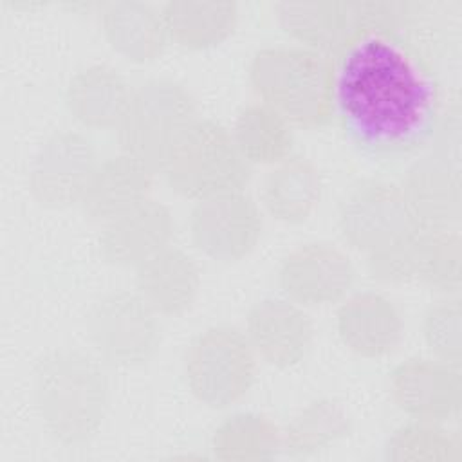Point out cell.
I'll return each mask as SVG.
<instances>
[{
  "instance_id": "1",
  "label": "cell",
  "mask_w": 462,
  "mask_h": 462,
  "mask_svg": "<svg viewBox=\"0 0 462 462\" xmlns=\"http://www.w3.org/2000/svg\"><path fill=\"white\" fill-rule=\"evenodd\" d=\"M417 18L413 4L356 2L352 29L330 56L341 130L374 159H402L430 146L444 114Z\"/></svg>"
},
{
  "instance_id": "2",
  "label": "cell",
  "mask_w": 462,
  "mask_h": 462,
  "mask_svg": "<svg viewBox=\"0 0 462 462\" xmlns=\"http://www.w3.org/2000/svg\"><path fill=\"white\" fill-rule=\"evenodd\" d=\"M32 395L49 433L63 444H85L99 430L110 397L101 363L81 350H54L34 370Z\"/></svg>"
},
{
  "instance_id": "3",
  "label": "cell",
  "mask_w": 462,
  "mask_h": 462,
  "mask_svg": "<svg viewBox=\"0 0 462 462\" xmlns=\"http://www.w3.org/2000/svg\"><path fill=\"white\" fill-rule=\"evenodd\" d=\"M249 81L262 103L289 123L321 126L334 116V70L328 56L303 45L258 49L249 61Z\"/></svg>"
},
{
  "instance_id": "4",
  "label": "cell",
  "mask_w": 462,
  "mask_h": 462,
  "mask_svg": "<svg viewBox=\"0 0 462 462\" xmlns=\"http://www.w3.org/2000/svg\"><path fill=\"white\" fill-rule=\"evenodd\" d=\"M197 119L195 99L182 83L171 78L146 79L132 88L116 126L121 152L157 173Z\"/></svg>"
},
{
  "instance_id": "5",
  "label": "cell",
  "mask_w": 462,
  "mask_h": 462,
  "mask_svg": "<svg viewBox=\"0 0 462 462\" xmlns=\"http://www.w3.org/2000/svg\"><path fill=\"white\" fill-rule=\"evenodd\" d=\"M161 173L168 186L188 199L244 189L251 164L231 132L213 119H197L168 155Z\"/></svg>"
},
{
  "instance_id": "6",
  "label": "cell",
  "mask_w": 462,
  "mask_h": 462,
  "mask_svg": "<svg viewBox=\"0 0 462 462\" xmlns=\"http://www.w3.org/2000/svg\"><path fill=\"white\" fill-rule=\"evenodd\" d=\"M256 374V354L240 328L213 325L189 343L184 375L191 393L211 408H227L251 388Z\"/></svg>"
},
{
  "instance_id": "7",
  "label": "cell",
  "mask_w": 462,
  "mask_h": 462,
  "mask_svg": "<svg viewBox=\"0 0 462 462\" xmlns=\"http://www.w3.org/2000/svg\"><path fill=\"white\" fill-rule=\"evenodd\" d=\"M401 189L419 226L442 227L460 218L457 108L442 114L430 150L408 168Z\"/></svg>"
},
{
  "instance_id": "8",
  "label": "cell",
  "mask_w": 462,
  "mask_h": 462,
  "mask_svg": "<svg viewBox=\"0 0 462 462\" xmlns=\"http://www.w3.org/2000/svg\"><path fill=\"white\" fill-rule=\"evenodd\" d=\"M157 316L137 291H114L92 305L87 336L103 361L137 366L152 359L161 343Z\"/></svg>"
},
{
  "instance_id": "9",
  "label": "cell",
  "mask_w": 462,
  "mask_h": 462,
  "mask_svg": "<svg viewBox=\"0 0 462 462\" xmlns=\"http://www.w3.org/2000/svg\"><path fill=\"white\" fill-rule=\"evenodd\" d=\"M343 238L363 253H372L419 226L406 204L401 186L366 179L343 199L337 213Z\"/></svg>"
},
{
  "instance_id": "10",
  "label": "cell",
  "mask_w": 462,
  "mask_h": 462,
  "mask_svg": "<svg viewBox=\"0 0 462 462\" xmlns=\"http://www.w3.org/2000/svg\"><path fill=\"white\" fill-rule=\"evenodd\" d=\"M92 141L79 130L52 132L38 148L29 168V191L43 206L79 204L97 164Z\"/></svg>"
},
{
  "instance_id": "11",
  "label": "cell",
  "mask_w": 462,
  "mask_h": 462,
  "mask_svg": "<svg viewBox=\"0 0 462 462\" xmlns=\"http://www.w3.org/2000/svg\"><path fill=\"white\" fill-rule=\"evenodd\" d=\"M189 236L197 249L215 260H238L260 238L262 213L244 189L195 200L189 211Z\"/></svg>"
},
{
  "instance_id": "12",
  "label": "cell",
  "mask_w": 462,
  "mask_h": 462,
  "mask_svg": "<svg viewBox=\"0 0 462 462\" xmlns=\"http://www.w3.org/2000/svg\"><path fill=\"white\" fill-rule=\"evenodd\" d=\"M354 282V265L345 251L328 242L294 247L280 263L278 283L285 298L301 307L341 300Z\"/></svg>"
},
{
  "instance_id": "13",
  "label": "cell",
  "mask_w": 462,
  "mask_h": 462,
  "mask_svg": "<svg viewBox=\"0 0 462 462\" xmlns=\"http://www.w3.org/2000/svg\"><path fill=\"white\" fill-rule=\"evenodd\" d=\"M390 392L411 419L442 422L460 410V368L439 357H410L392 370Z\"/></svg>"
},
{
  "instance_id": "14",
  "label": "cell",
  "mask_w": 462,
  "mask_h": 462,
  "mask_svg": "<svg viewBox=\"0 0 462 462\" xmlns=\"http://www.w3.org/2000/svg\"><path fill=\"white\" fill-rule=\"evenodd\" d=\"M312 321L289 298H265L247 312L245 336L263 361L278 368L298 365L312 343Z\"/></svg>"
},
{
  "instance_id": "15",
  "label": "cell",
  "mask_w": 462,
  "mask_h": 462,
  "mask_svg": "<svg viewBox=\"0 0 462 462\" xmlns=\"http://www.w3.org/2000/svg\"><path fill=\"white\" fill-rule=\"evenodd\" d=\"M173 231L175 222L168 206L148 197L103 224L99 253L114 265L137 267L170 245Z\"/></svg>"
},
{
  "instance_id": "16",
  "label": "cell",
  "mask_w": 462,
  "mask_h": 462,
  "mask_svg": "<svg viewBox=\"0 0 462 462\" xmlns=\"http://www.w3.org/2000/svg\"><path fill=\"white\" fill-rule=\"evenodd\" d=\"M152 180L153 171L146 164L121 152L96 164L79 206L90 220L105 224L148 199Z\"/></svg>"
},
{
  "instance_id": "17",
  "label": "cell",
  "mask_w": 462,
  "mask_h": 462,
  "mask_svg": "<svg viewBox=\"0 0 462 462\" xmlns=\"http://www.w3.org/2000/svg\"><path fill=\"white\" fill-rule=\"evenodd\" d=\"M336 327L343 345L363 357H381L392 352L402 334L397 307L374 291L345 298L336 314Z\"/></svg>"
},
{
  "instance_id": "18",
  "label": "cell",
  "mask_w": 462,
  "mask_h": 462,
  "mask_svg": "<svg viewBox=\"0 0 462 462\" xmlns=\"http://www.w3.org/2000/svg\"><path fill=\"white\" fill-rule=\"evenodd\" d=\"M199 285L195 260L171 244L135 267V291L157 314H182L195 301Z\"/></svg>"
},
{
  "instance_id": "19",
  "label": "cell",
  "mask_w": 462,
  "mask_h": 462,
  "mask_svg": "<svg viewBox=\"0 0 462 462\" xmlns=\"http://www.w3.org/2000/svg\"><path fill=\"white\" fill-rule=\"evenodd\" d=\"M99 23L112 49L134 63L155 60L168 40L161 9L141 0L103 4Z\"/></svg>"
},
{
  "instance_id": "20",
  "label": "cell",
  "mask_w": 462,
  "mask_h": 462,
  "mask_svg": "<svg viewBox=\"0 0 462 462\" xmlns=\"http://www.w3.org/2000/svg\"><path fill=\"white\" fill-rule=\"evenodd\" d=\"M130 96L132 88L117 69L94 63L70 78L65 90V105L83 126L116 128Z\"/></svg>"
},
{
  "instance_id": "21",
  "label": "cell",
  "mask_w": 462,
  "mask_h": 462,
  "mask_svg": "<svg viewBox=\"0 0 462 462\" xmlns=\"http://www.w3.org/2000/svg\"><path fill=\"white\" fill-rule=\"evenodd\" d=\"M276 13L298 45L332 56L352 29L356 2H280Z\"/></svg>"
},
{
  "instance_id": "22",
  "label": "cell",
  "mask_w": 462,
  "mask_h": 462,
  "mask_svg": "<svg viewBox=\"0 0 462 462\" xmlns=\"http://www.w3.org/2000/svg\"><path fill=\"white\" fill-rule=\"evenodd\" d=\"M321 195L318 166L301 155H289L273 164L263 179L262 200L267 211L282 222L305 220Z\"/></svg>"
},
{
  "instance_id": "23",
  "label": "cell",
  "mask_w": 462,
  "mask_h": 462,
  "mask_svg": "<svg viewBox=\"0 0 462 462\" xmlns=\"http://www.w3.org/2000/svg\"><path fill=\"white\" fill-rule=\"evenodd\" d=\"M161 13L168 38L188 49L220 43L238 18L236 4L227 0H170Z\"/></svg>"
},
{
  "instance_id": "24",
  "label": "cell",
  "mask_w": 462,
  "mask_h": 462,
  "mask_svg": "<svg viewBox=\"0 0 462 462\" xmlns=\"http://www.w3.org/2000/svg\"><path fill=\"white\" fill-rule=\"evenodd\" d=\"M231 135L249 164H276L291 155V123L269 105H245L235 119Z\"/></svg>"
},
{
  "instance_id": "25",
  "label": "cell",
  "mask_w": 462,
  "mask_h": 462,
  "mask_svg": "<svg viewBox=\"0 0 462 462\" xmlns=\"http://www.w3.org/2000/svg\"><path fill=\"white\" fill-rule=\"evenodd\" d=\"M350 419L345 408L330 397L305 404L282 431V448L291 455H314L334 446L348 433Z\"/></svg>"
},
{
  "instance_id": "26",
  "label": "cell",
  "mask_w": 462,
  "mask_h": 462,
  "mask_svg": "<svg viewBox=\"0 0 462 462\" xmlns=\"http://www.w3.org/2000/svg\"><path fill=\"white\" fill-rule=\"evenodd\" d=\"M211 446L220 460H267L282 448V431L267 415L242 411L220 422Z\"/></svg>"
},
{
  "instance_id": "27",
  "label": "cell",
  "mask_w": 462,
  "mask_h": 462,
  "mask_svg": "<svg viewBox=\"0 0 462 462\" xmlns=\"http://www.w3.org/2000/svg\"><path fill=\"white\" fill-rule=\"evenodd\" d=\"M417 278L442 292L460 289L462 240L457 229L451 226L422 229Z\"/></svg>"
},
{
  "instance_id": "28",
  "label": "cell",
  "mask_w": 462,
  "mask_h": 462,
  "mask_svg": "<svg viewBox=\"0 0 462 462\" xmlns=\"http://www.w3.org/2000/svg\"><path fill=\"white\" fill-rule=\"evenodd\" d=\"M390 460H460V440L430 420H411L393 431L386 444Z\"/></svg>"
},
{
  "instance_id": "29",
  "label": "cell",
  "mask_w": 462,
  "mask_h": 462,
  "mask_svg": "<svg viewBox=\"0 0 462 462\" xmlns=\"http://www.w3.org/2000/svg\"><path fill=\"white\" fill-rule=\"evenodd\" d=\"M462 307L458 298L431 303L422 318V336L431 354L460 368L462 361Z\"/></svg>"
},
{
  "instance_id": "30",
  "label": "cell",
  "mask_w": 462,
  "mask_h": 462,
  "mask_svg": "<svg viewBox=\"0 0 462 462\" xmlns=\"http://www.w3.org/2000/svg\"><path fill=\"white\" fill-rule=\"evenodd\" d=\"M422 229L424 226H415L397 240L368 253L366 267L372 278L390 283L417 278Z\"/></svg>"
}]
</instances>
